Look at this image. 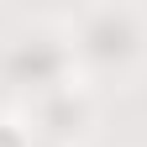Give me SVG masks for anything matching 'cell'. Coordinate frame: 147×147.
<instances>
[{
  "label": "cell",
  "mask_w": 147,
  "mask_h": 147,
  "mask_svg": "<svg viewBox=\"0 0 147 147\" xmlns=\"http://www.w3.org/2000/svg\"><path fill=\"white\" fill-rule=\"evenodd\" d=\"M0 147H26V131L16 121H0Z\"/></svg>",
  "instance_id": "cell-1"
}]
</instances>
